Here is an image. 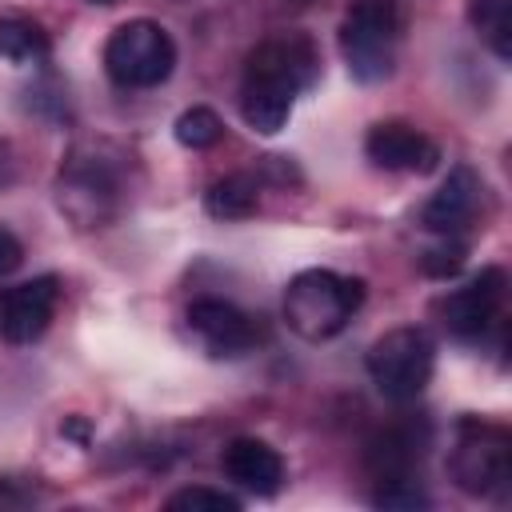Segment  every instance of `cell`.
Listing matches in <instances>:
<instances>
[{
    "label": "cell",
    "instance_id": "6da1fadb",
    "mask_svg": "<svg viewBox=\"0 0 512 512\" xmlns=\"http://www.w3.org/2000/svg\"><path fill=\"white\" fill-rule=\"evenodd\" d=\"M320 76V52L312 36L304 32H280L248 52L244 64V84H240V116L252 132L276 136L288 116L296 96Z\"/></svg>",
    "mask_w": 512,
    "mask_h": 512
},
{
    "label": "cell",
    "instance_id": "ffe728a7",
    "mask_svg": "<svg viewBox=\"0 0 512 512\" xmlns=\"http://www.w3.org/2000/svg\"><path fill=\"white\" fill-rule=\"evenodd\" d=\"M464 256H468V248H464L456 236H444L436 248H428V252L420 256V268H424L428 276H436V280H448V276H456V272L464 268Z\"/></svg>",
    "mask_w": 512,
    "mask_h": 512
},
{
    "label": "cell",
    "instance_id": "e0dca14e",
    "mask_svg": "<svg viewBox=\"0 0 512 512\" xmlns=\"http://www.w3.org/2000/svg\"><path fill=\"white\" fill-rule=\"evenodd\" d=\"M468 20L500 64L512 60V0H468Z\"/></svg>",
    "mask_w": 512,
    "mask_h": 512
},
{
    "label": "cell",
    "instance_id": "7402d4cb",
    "mask_svg": "<svg viewBox=\"0 0 512 512\" xmlns=\"http://www.w3.org/2000/svg\"><path fill=\"white\" fill-rule=\"evenodd\" d=\"M24 264V244L0 224V276H8V272H16Z\"/></svg>",
    "mask_w": 512,
    "mask_h": 512
},
{
    "label": "cell",
    "instance_id": "52a82bcc",
    "mask_svg": "<svg viewBox=\"0 0 512 512\" xmlns=\"http://www.w3.org/2000/svg\"><path fill=\"white\" fill-rule=\"evenodd\" d=\"M176 68V44L156 20H128L104 40V72L120 88H156Z\"/></svg>",
    "mask_w": 512,
    "mask_h": 512
},
{
    "label": "cell",
    "instance_id": "5bb4252c",
    "mask_svg": "<svg viewBox=\"0 0 512 512\" xmlns=\"http://www.w3.org/2000/svg\"><path fill=\"white\" fill-rule=\"evenodd\" d=\"M424 452V436H416L412 428L396 424L384 428L368 440L364 448V468L372 472L376 484H396V480H416V464Z\"/></svg>",
    "mask_w": 512,
    "mask_h": 512
},
{
    "label": "cell",
    "instance_id": "7a4b0ae2",
    "mask_svg": "<svg viewBox=\"0 0 512 512\" xmlns=\"http://www.w3.org/2000/svg\"><path fill=\"white\" fill-rule=\"evenodd\" d=\"M360 304H364V280L340 276L332 268H304L284 288V320L308 344L340 336L348 320L360 312Z\"/></svg>",
    "mask_w": 512,
    "mask_h": 512
},
{
    "label": "cell",
    "instance_id": "2e32d148",
    "mask_svg": "<svg viewBox=\"0 0 512 512\" xmlns=\"http://www.w3.org/2000/svg\"><path fill=\"white\" fill-rule=\"evenodd\" d=\"M52 40L48 32L28 16H0V60L12 64H36L48 60Z\"/></svg>",
    "mask_w": 512,
    "mask_h": 512
},
{
    "label": "cell",
    "instance_id": "8fae6325",
    "mask_svg": "<svg viewBox=\"0 0 512 512\" xmlns=\"http://www.w3.org/2000/svg\"><path fill=\"white\" fill-rule=\"evenodd\" d=\"M364 156L384 172H432L440 164V148L404 120H380L364 136Z\"/></svg>",
    "mask_w": 512,
    "mask_h": 512
},
{
    "label": "cell",
    "instance_id": "cb8c5ba5",
    "mask_svg": "<svg viewBox=\"0 0 512 512\" xmlns=\"http://www.w3.org/2000/svg\"><path fill=\"white\" fill-rule=\"evenodd\" d=\"M100 4H112V0H100Z\"/></svg>",
    "mask_w": 512,
    "mask_h": 512
},
{
    "label": "cell",
    "instance_id": "9a60e30c",
    "mask_svg": "<svg viewBox=\"0 0 512 512\" xmlns=\"http://www.w3.org/2000/svg\"><path fill=\"white\" fill-rule=\"evenodd\" d=\"M256 204H260V188L252 176H240V172L208 184V192H204V212L212 220H248L256 212Z\"/></svg>",
    "mask_w": 512,
    "mask_h": 512
},
{
    "label": "cell",
    "instance_id": "5b68a950",
    "mask_svg": "<svg viewBox=\"0 0 512 512\" xmlns=\"http://www.w3.org/2000/svg\"><path fill=\"white\" fill-rule=\"evenodd\" d=\"M364 364H368V376H372V384H376V392H380L384 400L408 404V400H416V396L428 388V380H432L436 344H432V336H428L424 328L404 324V328L384 332V336L368 348Z\"/></svg>",
    "mask_w": 512,
    "mask_h": 512
},
{
    "label": "cell",
    "instance_id": "44dd1931",
    "mask_svg": "<svg viewBox=\"0 0 512 512\" xmlns=\"http://www.w3.org/2000/svg\"><path fill=\"white\" fill-rule=\"evenodd\" d=\"M372 504L376 508H424L428 496H424V488L416 480H396V484H380L372 492Z\"/></svg>",
    "mask_w": 512,
    "mask_h": 512
},
{
    "label": "cell",
    "instance_id": "277c9868",
    "mask_svg": "<svg viewBox=\"0 0 512 512\" xmlns=\"http://www.w3.org/2000/svg\"><path fill=\"white\" fill-rule=\"evenodd\" d=\"M448 476L468 496H504L512 484V436L500 424L464 416L448 452Z\"/></svg>",
    "mask_w": 512,
    "mask_h": 512
},
{
    "label": "cell",
    "instance_id": "ba28073f",
    "mask_svg": "<svg viewBox=\"0 0 512 512\" xmlns=\"http://www.w3.org/2000/svg\"><path fill=\"white\" fill-rule=\"evenodd\" d=\"M504 288H508L504 268H480L472 280H464L440 300V324L456 340H480L500 316Z\"/></svg>",
    "mask_w": 512,
    "mask_h": 512
},
{
    "label": "cell",
    "instance_id": "603a6c76",
    "mask_svg": "<svg viewBox=\"0 0 512 512\" xmlns=\"http://www.w3.org/2000/svg\"><path fill=\"white\" fill-rule=\"evenodd\" d=\"M12 180V152H8V144L0 140V184H8Z\"/></svg>",
    "mask_w": 512,
    "mask_h": 512
},
{
    "label": "cell",
    "instance_id": "ac0fdd59",
    "mask_svg": "<svg viewBox=\"0 0 512 512\" xmlns=\"http://www.w3.org/2000/svg\"><path fill=\"white\" fill-rule=\"evenodd\" d=\"M172 136H176V144H184V148H192V152H204V148L220 144V136H224V120H220L212 108L192 104V108H184V112L176 116Z\"/></svg>",
    "mask_w": 512,
    "mask_h": 512
},
{
    "label": "cell",
    "instance_id": "9c48e42d",
    "mask_svg": "<svg viewBox=\"0 0 512 512\" xmlns=\"http://www.w3.org/2000/svg\"><path fill=\"white\" fill-rule=\"evenodd\" d=\"M188 328L200 336V344L216 360H236V356L252 352L256 340H260L256 320L248 312H240L232 300H220V296L192 300L188 304Z\"/></svg>",
    "mask_w": 512,
    "mask_h": 512
},
{
    "label": "cell",
    "instance_id": "7c38bea8",
    "mask_svg": "<svg viewBox=\"0 0 512 512\" xmlns=\"http://www.w3.org/2000/svg\"><path fill=\"white\" fill-rule=\"evenodd\" d=\"M480 200H484V180L476 176V168L456 164L440 180V188L428 196V204L420 212V224L428 232H436V236H456V232H464L476 220Z\"/></svg>",
    "mask_w": 512,
    "mask_h": 512
},
{
    "label": "cell",
    "instance_id": "d6986e66",
    "mask_svg": "<svg viewBox=\"0 0 512 512\" xmlns=\"http://www.w3.org/2000/svg\"><path fill=\"white\" fill-rule=\"evenodd\" d=\"M168 512H240V500L232 492H220V488H208V484H192V488H180L164 500Z\"/></svg>",
    "mask_w": 512,
    "mask_h": 512
},
{
    "label": "cell",
    "instance_id": "4fadbf2b",
    "mask_svg": "<svg viewBox=\"0 0 512 512\" xmlns=\"http://www.w3.org/2000/svg\"><path fill=\"white\" fill-rule=\"evenodd\" d=\"M220 464H224V476L252 496H276L284 488V460L268 440L236 436L228 440Z\"/></svg>",
    "mask_w": 512,
    "mask_h": 512
},
{
    "label": "cell",
    "instance_id": "8992f818",
    "mask_svg": "<svg viewBox=\"0 0 512 512\" xmlns=\"http://www.w3.org/2000/svg\"><path fill=\"white\" fill-rule=\"evenodd\" d=\"M116 160L120 156H104V148H96V144H80L64 160L60 180H56V200L80 228H96V224L112 220V212L120 204V164Z\"/></svg>",
    "mask_w": 512,
    "mask_h": 512
},
{
    "label": "cell",
    "instance_id": "3957f363",
    "mask_svg": "<svg viewBox=\"0 0 512 512\" xmlns=\"http://www.w3.org/2000/svg\"><path fill=\"white\" fill-rule=\"evenodd\" d=\"M336 44L352 80L360 84L388 80L400 44V0H352L340 20Z\"/></svg>",
    "mask_w": 512,
    "mask_h": 512
},
{
    "label": "cell",
    "instance_id": "30bf717a",
    "mask_svg": "<svg viewBox=\"0 0 512 512\" xmlns=\"http://www.w3.org/2000/svg\"><path fill=\"white\" fill-rule=\"evenodd\" d=\"M60 300V280L56 276H32L16 288L0 292V336L8 344H32L48 332L52 312Z\"/></svg>",
    "mask_w": 512,
    "mask_h": 512
}]
</instances>
